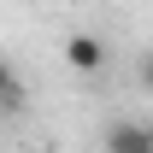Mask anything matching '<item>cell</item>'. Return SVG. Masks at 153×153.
Returning a JSON list of instances; mask_svg holds the SVG:
<instances>
[{
  "label": "cell",
  "mask_w": 153,
  "mask_h": 153,
  "mask_svg": "<svg viewBox=\"0 0 153 153\" xmlns=\"http://www.w3.org/2000/svg\"><path fill=\"white\" fill-rule=\"evenodd\" d=\"M65 65H71V71H100V65H106V41L88 36V30H76V36L65 41Z\"/></svg>",
  "instance_id": "1"
},
{
  "label": "cell",
  "mask_w": 153,
  "mask_h": 153,
  "mask_svg": "<svg viewBox=\"0 0 153 153\" xmlns=\"http://www.w3.org/2000/svg\"><path fill=\"white\" fill-rule=\"evenodd\" d=\"M106 153H153V130L135 124V118H124V124L106 130Z\"/></svg>",
  "instance_id": "2"
},
{
  "label": "cell",
  "mask_w": 153,
  "mask_h": 153,
  "mask_svg": "<svg viewBox=\"0 0 153 153\" xmlns=\"http://www.w3.org/2000/svg\"><path fill=\"white\" fill-rule=\"evenodd\" d=\"M0 112H24V82L6 59H0Z\"/></svg>",
  "instance_id": "3"
},
{
  "label": "cell",
  "mask_w": 153,
  "mask_h": 153,
  "mask_svg": "<svg viewBox=\"0 0 153 153\" xmlns=\"http://www.w3.org/2000/svg\"><path fill=\"white\" fill-rule=\"evenodd\" d=\"M135 76H141V88H147V94H153V47H147V53H141V59H135Z\"/></svg>",
  "instance_id": "4"
}]
</instances>
